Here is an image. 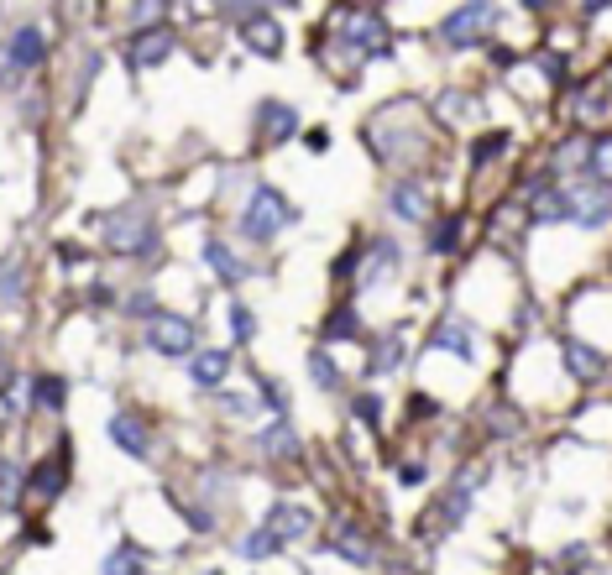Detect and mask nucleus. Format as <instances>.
<instances>
[{
    "label": "nucleus",
    "mask_w": 612,
    "mask_h": 575,
    "mask_svg": "<svg viewBox=\"0 0 612 575\" xmlns=\"http://www.w3.org/2000/svg\"><path fill=\"white\" fill-rule=\"evenodd\" d=\"M293 220H299V215H293V204H288L278 189L257 183L252 199H246V210H241V236L257 241V246H267V241H278Z\"/></svg>",
    "instance_id": "obj_1"
},
{
    "label": "nucleus",
    "mask_w": 612,
    "mask_h": 575,
    "mask_svg": "<svg viewBox=\"0 0 612 575\" xmlns=\"http://www.w3.org/2000/svg\"><path fill=\"white\" fill-rule=\"evenodd\" d=\"M105 251L131 257V262H152L157 251H163V230L147 215H110L105 220Z\"/></svg>",
    "instance_id": "obj_2"
},
{
    "label": "nucleus",
    "mask_w": 612,
    "mask_h": 575,
    "mask_svg": "<svg viewBox=\"0 0 612 575\" xmlns=\"http://www.w3.org/2000/svg\"><path fill=\"white\" fill-rule=\"evenodd\" d=\"M42 58H48V37H42V27H16L11 42L0 48V89H16L32 68H42Z\"/></svg>",
    "instance_id": "obj_3"
},
{
    "label": "nucleus",
    "mask_w": 612,
    "mask_h": 575,
    "mask_svg": "<svg viewBox=\"0 0 612 575\" xmlns=\"http://www.w3.org/2000/svg\"><path fill=\"white\" fill-rule=\"evenodd\" d=\"M142 345L152 356L184 361V356L199 351V345H194V319H184V314H152L147 330H142Z\"/></svg>",
    "instance_id": "obj_4"
},
{
    "label": "nucleus",
    "mask_w": 612,
    "mask_h": 575,
    "mask_svg": "<svg viewBox=\"0 0 612 575\" xmlns=\"http://www.w3.org/2000/svg\"><path fill=\"white\" fill-rule=\"evenodd\" d=\"M340 37L351 42V53H356V48H372L377 58L388 53V21H382L377 6H351V11H340Z\"/></svg>",
    "instance_id": "obj_5"
},
{
    "label": "nucleus",
    "mask_w": 612,
    "mask_h": 575,
    "mask_svg": "<svg viewBox=\"0 0 612 575\" xmlns=\"http://www.w3.org/2000/svg\"><path fill=\"white\" fill-rule=\"evenodd\" d=\"M492 21H497V6H461V11H450L440 21V37L450 42V48H471V42L482 37Z\"/></svg>",
    "instance_id": "obj_6"
},
{
    "label": "nucleus",
    "mask_w": 612,
    "mask_h": 575,
    "mask_svg": "<svg viewBox=\"0 0 612 575\" xmlns=\"http://www.w3.org/2000/svg\"><path fill=\"white\" fill-rule=\"evenodd\" d=\"M262 528H267L278 544H288V539H304V534H309V528H314V513L304 508V502H272Z\"/></svg>",
    "instance_id": "obj_7"
},
{
    "label": "nucleus",
    "mask_w": 612,
    "mask_h": 575,
    "mask_svg": "<svg viewBox=\"0 0 612 575\" xmlns=\"http://www.w3.org/2000/svg\"><path fill=\"white\" fill-rule=\"evenodd\" d=\"M257 131H262L267 147L293 142V136H299V110L283 105V100H267V105H257Z\"/></svg>",
    "instance_id": "obj_8"
},
{
    "label": "nucleus",
    "mask_w": 612,
    "mask_h": 575,
    "mask_svg": "<svg viewBox=\"0 0 612 575\" xmlns=\"http://www.w3.org/2000/svg\"><path fill=\"white\" fill-rule=\"evenodd\" d=\"M571 204H576V225H586V230L612 220V189H602V183H576Z\"/></svg>",
    "instance_id": "obj_9"
},
{
    "label": "nucleus",
    "mask_w": 612,
    "mask_h": 575,
    "mask_svg": "<svg viewBox=\"0 0 612 575\" xmlns=\"http://www.w3.org/2000/svg\"><path fill=\"white\" fill-rule=\"evenodd\" d=\"M189 377H194V387H225V377H231V351L225 345H204V351H194L189 356Z\"/></svg>",
    "instance_id": "obj_10"
},
{
    "label": "nucleus",
    "mask_w": 612,
    "mask_h": 575,
    "mask_svg": "<svg viewBox=\"0 0 612 575\" xmlns=\"http://www.w3.org/2000/svg\"><path fill=\"white\" fill-rule=\"evenodd\" d=\"M241 42H246L252 53H262V58H278V53H283V27L267 16V6H262L257 16L241 21Z\"/></svg>",
    "instance_id": "obj_11"
},
{
    "label": "nucleus",
    "mask_w": 612,
    "mask_h": 575,
    "mask_svg": "<svg viewBox=\"0 0 612 575\" xmlns=\"http://www.w3.org/2000/svg\"><path fill=\"white\" fill-rule=\"evenodd\" d=\"M110 445L126 450L131 460H147L152 455V434H147V424L136 419V413H116V419H110Z\"/></svg>",
    "instance_id": "obj_12"
},
{
    "label": "nucleus",
    "mask_w": 612,
    "mask_h": 575,
    "mask_svg": "<svg viewBox=\"0 0 612 575\" xmlns=\"http://www.w3.org/2000/svg\"><path fill=\"white\" fill-rule=\"evenodd\" d=\"M204 262H210V272H215V278H220L225 288H236V283L252 278V267H246V262L236 257V251L225 246V241H204Z\"/></svg>",
    "instance_id": "obj_13"
},
{
    "label": "nucleus",
    "mask_w": 612,
    "mask_h": 575,
    "mask_svg": "<svg viewBox=\"0 0 612 575\" xmlns=\"http://www.w3.org/2000/svg\"><path fill=\"white\" fill-rule=\"evenodd\" d=\"M173 53V32L168 27H142L131 37V63L136 68H152V63H163Z\"/></svg>",
    "instance_id": "obj_14"
},
{
    "label": "nucleus",
    "mask_w": 612,
    "mask_h": 575,
    "mask_svg": "<svg viewBox=\"0 0 612 575\" xmlns=\"http://www.w3.org/2000/svg\"><path fill=\"white\" fill-rule=\"evenodd\" d=\"M388 204H393V215L398 220H429V194H424V183L419 178H403V183H393V194H388Z\"/></svg>",
    "instance_id": "obj_15"
},
{
    "label": "nucleus",
    "mask_w": 612,
    "mask_h": 575,
    "mask_svg": "<svg viewBox=\"0 0 612 575\" xmlns=\"http://www.w3.org/2000/svg\"><path fill=\"white\" fill-rule=\"evenodd\" d=\"M63 487H68V471H63L58 455H48V460H42V466H32V476H27V492L42 497V502H53Z\"/></svg>",
    "instance_id": "obj_16"
},
{
    "label": "nucleus",
    "mask_w": 612,
    "mask_h": 575,
    "mask_svg": "<svg viewBox=\"0 0 612 575\" xmlns=\"http://www.w3.org/2000/svg\"><path fill=\"white\" fill-rule=\"evenodd\" d=\"M330 549H335V555H340V560H356V565H372V544H367V539H361V534H356V528H351L346 518H340V523L330 528Z\"/></svg>",
    "instance_id": "obj_17"
},
{
    "label": "nucleus",
    "mask_w": 612,
    "mask_h": 575,
    "mask_svg": "<svg viewBox=\"0 0 612 575\" xmlns=\"http://www.w3.org/2000/svg\"><path fill=\"white\" fill-rule=\"evenodd\" d=\"M560 356H565V366H571L576 377H597L602 372V351H597V345H586V340H565Z\"/></svg>",
    "instance_id": "obj_18"
},
{
    "label": "nucleus",
    "mask_w": 612,
    "mask_h": 575,
    "mask_svg": "<svg viewBox=\"0 0 612 575\" xmlns=\"http://www.w3.org/2000/svg\"><path fill=\"white\" fill-rule=\"evenodd\" d=\"M32 403H37V408H48V413H63V403H68V377L42 372V377L32 382Z\"/></svg>",
    "instance_id": "obj_19"
},
{
    "label": "nucleus",
    "mask_w": 612,
    "mask_h": 575,
    "mask_svg": "<svg viewBox=\"0 0 612 575\" xmlns=\"http://www.w3.org/2000/svg\"><path fill=\"white\" fill-rule=\"evenodd\" d=\"M257 445H262L267 455H293V450H299V434L288 429V419H272V424L257 434Z\"/></svg>",
    "instance_id": "obj_20"
},
{
    "label": "nucleus",
    "mask_w": 612,
    "mask_h": 575,
    "mask_svg": "<svg viewBox=\"0 0 612 575\" xmlns=\"http://www.w3.org/2000/svg\"><path fill=\"white\" fill-rule=\"evenodd\" d=\"M398 262H403V251H398V246H393L388 236H377V241H372V267L361 272V283H377L382 272H393Z\"/></svg>",
    "instance_id": "obj_21"
},
{
    "label": "nucleus",
    "mask_w": 612,
    "mask_h": 575,
    "mask_svg": "<svg viewBox=\"0 0 612 575\" xmlns=\"http://www.w3.org/2000/svg\"><path fill=\"white\" fill-rule=\"evenodd\" d=\"M586 168H592V183L612 189V136H597V142L586 147Z\"/></svg>",
    "instance_id": "obj_22"
},
{
    "label": "nucleus",
    "mask_w": 612,
    "mask_h": 575,
    "mask_svg": "<svg viewBox=\"0 0 612 575\" xmlns=\"http://www.w3.org/2000/svg\"><path fill=\"white\" fill-rule=\"evenodd\" d=\"M100 575H142V549H136V544H116L105 555Z\"/></svg>",
    "instance_id": "obj_23"
},
{
    "label": "nucleus",
    "mask_w": 612,
    "mask_h": 575,
    "mask_svg": "<svg viewBox=\"0 0 612 575\" xmlns=\"http://www.w3.org/2000/svg\"><path fill=\"white\" fill-rule=\"evenodd\" d=\"M403 366V340L388 335V340H377V351H372V377H388Z\"/></svg>",
    "instance_id": "obj_24"
},
{
    "label": "nucleus",
    "mask_w": 612,
    "mask_h": 575,
    "mask_svg": "<svg viewBox=\"0 0 612 575\" xmlns=\"http://www.w3.org/2000/svg\"><path fill=\"white\" fill-rule=\"evenodd\" d=\"M309 377H314V387H325V393H330V387H340V366L330 361L325 345H314V351H309Z\"/></svg>",
    "instance_id": "obj_25"
},
{
    "label": "nucleus",
    "mask_w": 612,
    "mask_h": 575,
    "mask_svg": "<svg viewBox=\"0 0 612 575\" xmlns=\"http://www.w3.org/2000/svg\"><path fill=\"white\" fill-rule=\"evenodd\" d=\"M16 492H21V471L11 455H0V513H16Z\"/></svg>",
    "instance_id": "obj_26"
},
{
    "label": "nucleus",
    "mask_w": 612,
    "mask_h": 575,
    "mask_svg": "<svg viewBox=\"0 0 612 575\" xmlns=\"http://www.w3.org/2000/svg\"><path fill=\"white\" fill-rule=\"evenodd\" d=\"M435 345H445V351H456L461 361H476V345H471L466 325H440V330H435Z\"/></svg>",
    "instance_id": "obj_27"
},
{
    "label": "nucleus",
    "mask_w": 612,
    "mask_h": 575,
    "mask_svg": "<svg viewBox=\"0 0 612 575\" xmlns=\"http://www.w3.org/2000/svg\"><path fill=\"white\" fill-rule=\"evenodd\" d=\"M356 330H361V319H356L351 304H340V309L325 319V340H356Z\"/></svg>",
    "instance_id": "obj_28"
},
{
    "label": "nucleus",
    "mask_w": 612,
    "mask_h": 575,
    "mask_svg": "<svg viewBox=\"0 0 612 575\" xmlns=\"http://www.w3.org/2000/svg\"><path fill=\"white\" fill-rule=\"evenodd\" d=\"M278 549H283V544L272 539L267 528H252V534L241 539V555H246V560H272V555H278Z\"/></svg>",
    "instance_id": "obj_29"
},
{
    "label": "nucleus",
    "mask_w": 612,
    "mask_h": 575,
    "mask_svg": "<svg viewBox=\"0 0 612 575\" xmlns=\"http://www.w3.org/2000/svg\"><path fill=\"white\" fill-rule=\"evenodd\" d=\"M607 89L602 84H592V89H586V95H581V105H576V115H581V121H597V115H607Z\"/></svg>",
    "instance_id": "obj_30"
},
{
    "label": "nucleus",
    "mask_w": 612,
    "mask_h": 575,
    "mask_svg": "<svg viewBox=\"0 0 612 575\" xmlns=\"http://www.w3.org/2000/svg\"><path fill=\"white\" fill-rule=\"evenodd\" d=\"M231 335H236V345H246L257 335V319H252V309L246 304H231Z\"/></svg>",
    "instance_id": "obj_31"
},
{
    "label": "nucleus",
    "mask_w": 612,
    "mask_h": 575,
    "mask_svg": "<svg viewBox=\"0 0 612 575\" xmlns=\"http://www.w3.org/2000/svg\"><path fill=\"white\" fill-rule=\"evenodd\" d=\"M126 314H136V319H152V314H163V309H157V293H152V288H136V293L126 298Z\"/></svg>",
    "instance_id": "obj_32"
},
{
    "label": "nucleus",
    "mask_w": 612,
    "mask_h": 575,
    "mask_svg": "<svg viewBox=\"0 0 612 575\" xmlns=\"http://www.w3.org/2000/svg\"><path fill=\"white\" fill-rule=\"evenodd\" d=\"M456 236H461V225L445 220L440 230H429V251H450V246H456Z\"/></svg>",
    "instance_id": "obj_33"
},
{
    "label": "nucleus",
    "mask_w": 612,
    "mask_h": 575,
    "mask_svg": "<svg viewBox=\"0 0 612 575\" xmlns=\"http://www.w3.org/2000/svg\"><path fill=\"white\" fill-rule=\"evenodd\" d=\"M257 387H262V403H272V413H278V419H283V413H288V398H283V387H278V382H267V377H262Z\"/></svg>",
    "instance_id": "obj_34"
},
{
    "label": "nucleus",
    "mask_w": 612,
    "mask_h": 575,
    "mask_svg": "<svg viewBox=\"0 0 612 575\" xmlns=\"http://www.w3.org/2000/svg\"><path fill=\"white\" fill-rule=\"evenodd\" d=\"M503 147H508V136H503V131H492V136H487V142H482V147H476L471 157H476V163H492V157H497V152H503Z\"/></svg>",
    "instance_id": "obj_35"
},
{
    "label": "nucleus",
    "mask_w": 612,
    "mask_h": 575,
    "mask_svg": "<svg viewBox=\"0 0 612 575\" xmlns=\"http://www.w3.org/2000/svg\"><path fill=\"white\" fill-rule=\"evenodd\" d=\"M110 304H116V288H105V283L89 288V309H110Z\"/></svg>",
    "instance_id": "obj_36"
},
{
    "label": "nucleus",
    "mask_w": 612,
    "mask_h": 575,
    "mask_svg": "<svg viewBox=\"0 0 612 575\" xmlns=\"http://www.w3.org/2000/svg\"><path fill=\"white\" fill-rule=\"evenodd\" d=\"M184 513H189V523L199 528V534H210V528H215V518H210V513H204V508H184Z\"/></svg>",
    "instance_id": "obj_37"
},
{
    "label": "nucleus",
    "mask_w": 612,
    "mask_h": 575,
    "mask_svg": "<svg viewBox=\"0 0 612 575\" xmlns=\"http://www.w3.org/2000/svg\"><path fill=\"white\" fill-rule=\"evenodd\" d=\"M220 403L231 408V413H252V403H246V398H236V393H220Z\"/></svg>",
    "instance_id": "obj_38"
},
{
    "label": "nucleus",
    "mask_w": 612,
    "mask_h": 575,
    "mask_svg": "<svg viewBox=\"0 0 612 575\" xmlns=\"http://www.w3.org/2000/svg\"><path fill=\"white\" fill-rule=\"evenodd\" d=\"M356 413H361V419L372 424V419H377V398H361V403H356Z\"/></svg>",
    "instance_id": "obj_39"
},
{
    "label": "nucleus",
    "mask_w": 612,
    "mask_h": 575,
    "mask_svg": "<svg viewBox=\"0 0 612 575\" xmlns=\"http://www.w3.org/2000/svg\"><path fill=\"white\" fill-rule=\"evenodd\" d=\"M424 481V466H403V487H419Z\"/></svg>",
    "instance_id": "obj_40"
},
{
    "label": "nucleus",
    "mask_w": 612,
    "mask_h": 575,
    "mask_svg": "<svg viewBox=\"0 0 612 575\" xmlns=\"http://www.w3.org/2000/svg\"><path fill=\"white\" fill-rule=\"evenodd\" d=\"M0 377H6V335H0Z\"/></svg>",
    "instance_id": "obj_41"
}]
</instances>
